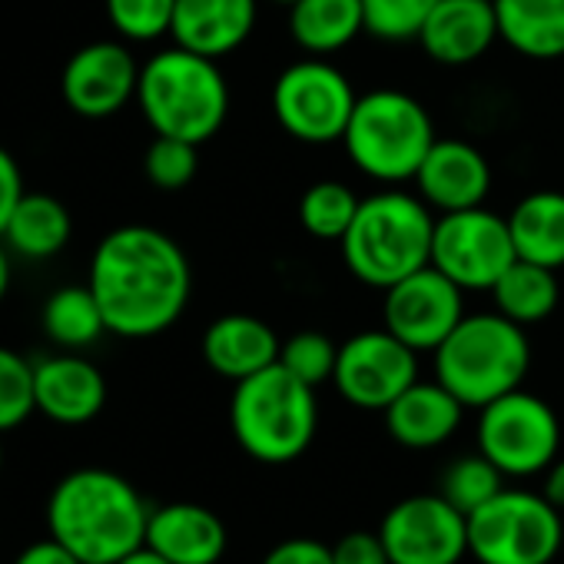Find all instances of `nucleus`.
Here are the masks:
<instances>
[{
  "instance_id": "1",
  "label": "nucleus",
  "mask_w": 564,
  "mask_h": 564,
  "mask_svg": "<svg viewBox=\"0 0 564 564\" xmlns=\"http://www.w3.org/2000/svg\"><path fill=\"white\" fill-rule=\"evenodd\" d=\"M107 333L150 339L166 333L186 310L193 269L173 236L153 226H120L107 232L90 259V279Z\"/></svg>"
},
{
  "instance_id": "2",
  "label": "nucleus",
  "mask_w": 564,
  "mask_h": 564,
  "mask_svg": "<svg viewBox=\"0 0 564 564\" xmlns=\"http://www.w3.org/2000/svg\"><path fill=\"white\" fill-rule=\"evenodd\" d=\"M150 508L110 468H77L47 498V528L84 564H117L147 544Z\"/></svg>"
},
{
  "instance_id": "3",
  "label": "nucleus",
  "mask_w": 564,
  "mask_h": 564,
  "mask_svg": "<svg viewBox=\"0 0 564 564\" xmlns=\"http://www.w3.org/2000/svg\"><path fill=\"white\" fill-rule=\"evenodd\" d=\"M435 216L422 196L382 189L359 203V213L339 239L349 272L372 290H389L399 279L432 262Z\"/></svg>"
},
{
  "instance_id": "4",
  "label": "nucleus",
  "mask_w": 564,
  "mask_h": 564,
  "mask_svg": "<svg viewBox=\"0 0 564 564\" xmlns=\"http://www.w3.org/2000/svg\"><path fill=\"white\" fill-rule=\"evenodd\" d=\"M137 104L156 137L206 143L229 117V87L213 57L186 47L153 54L140 67Z\"/></svg>"
},
{
  "instance_id": "5",
  "label": "nucleus",
  "mask_w": 564,
  "mask_h": 564,
  "mask_svg": "<svg viewBox=\"0 0 564 564\" xmlns=\"http://www.w3.org/2000/svg\"><path fill=\"white\" fill-rule=\"evenodd\" d=\"M229 425L239 448L265 465L300 458L319 429L316 389L300 382L279 362L236 382L229 402Z\"/></svg>"
},
{
  "instance_id": "6",
  "label": "nucleus",
  "mask_w": 564,
  "mask_h": 564,
  "mask_svg": "<svg viewBox=\"0 0 564 564\" xmlns=\"http://www.w3.org/2000/svg\"><path fill=\"white\" fill-rule=\"evenodd\" d=\"M432 356L435 379L465 409H485L488 402L521 389L531 366L524 326L511 323L498 310L465 316Z\"/></svg>"
},
{
  "instance_id": "7",
  "label": "nucleus",
  "mask_w": 564,
  "mask_h": 564,
  "mask_svg": "<svg viewBox=\"0 0 564 564\" xmlns=\"http://www.w3.org/2000/svg\"><path fill=\"white\" fill-rule=\"evenodd\" d=\"M435 140L438 137L429 110L412 94L382 87L359 97L343 147L356 170L369 180L405 183L415 180Z\"/></svg>"
},
{
  "instance_id": "8",
  "label": "nucleus",
  "mask_w": 564,
  "mask_h": 564,
  "mask_svg": "<svg viewBox=\"0 0 564 564\" xmlns=\"http://www.w3.org/2000/svg\"><path fill=\"white\" fill-rule=\"evenodd\" d=\"M557 511L544 495L501 488L468 514V554L478 564H551L564 541Z\"/></svg>"
},
{
  "instance_id": "9",
  "label": "nucleus",
  "mask_w": 564,
  "mask_h": 564,
  "mask_svg": "<svg viewBox=\"0 0 564 564\" xmlns=\"http://www.w3.org/2000/svg\"><path fill=\"white\" fill-rule=\"evenodd\" d=\"M359 94L349 77L323 57L296 61L272 87V113L300 143L326 147L346 137Z\"/></svg>"
},
{
  "instance_id": "10",
  "label": "nucleus",
  "mask_w": 564,
  "mask_h": 564,
  "mask_svg": "<svg viewBox=\"0 0 564 564\" xmlns=\"http://www.w3.org/2000/svg\"><path fill=\"white\" fill-rule=\"evenodd\" d=\"M478 412V452L505 478L551 468L561 445V425L544 399L514 389Z\"/></svg>"
},
{
  "instance_id": "11",
  "label": "nucleus",
  "mask_w": 564,
  "mask_h": 564,
  "mask_svg": "<svg viewBox=\"0 0 564 564\" xmlns=\"http://www.w3.org/2000/svg\"><path fill=\"white\" fill-rule=\"evenodd\" d=\"M518 259L508 216L485 206L438 213L432 232V265L465 293L491 290L498 275Z\"/></svg>"
},
{
  "instance_id": "12",
  "label": "nucleus",
  "mask_w": 564,
  "mask_h": 564,
  "mask_svg": "<svg viewBox=\"0 0 564 564\" xmlns=\"http://www.w3.org/2000/svg\"><path fill=\"white\" fill-rule=\"evenodd\" d=\"M419 379V352L389 329L356 333L339 346L333 386L366 412H386Z\"/></svg>"
},
{
  "instance_id": "13",
  "label": "nucleus",
  "mask_w": 564,
  "mask_h": 564,
  "mask_svg": "<svg viewBox=\"0 0 564 564\" xmlns=\"http://www.w3.org/2000/svg\"><path fill=\"white\" fill-rule=\"evenodd\" d=\"M382 319L415 352H435L465 319V290L429 262L386 290Z\"/></svg>"
},
{
  "instance_id": "14",
  "label": "nucleus",
  "mask_w": 564,
  "mask_h": 564,
  "mask_svg": "<svg viewBox=\"0 0 564 564\" xmlns=\"http://www.w3.org/2000/svg\"><path fill=\"white\" fill-rule=\"evenodd\" d=\"M379 538L392 564H458L468 554V514L442 495H412L392 505Z\"/></svg>"
},
{
  "instance_id": "15",
  "label": "nucleus",
  "mask_w": 564,
  "mask_h": 564,
  "mask_svg": "<svg viewBox=\"0 0 564 564\" xmlns=\"http://www.w3.org/2000/svg\"><path fill=\"white\" fill-rule=\"evenodd\" d=\"M140 67L133 54L117 41H97L80 47L61 77V94L77 117L104 120L137 100Z\"/></svg>"
},
{
  "instance_id": "16",
  "label": "nucleus",
  "mask_w": 564,
  "mask_h": 564,
  "mask_svg": "<svg viewBox=\"0 0 564 564\" xmlns=\"http://www.w3.org/2000/svg\"><path fill=\"white\" fill-rule=\"evenodd\" d=\"M419 196L435 213H458L481 206L491 193V166L468 140H435L415 180Z\"/></svg>"
},
{
  "instance_id": "17",
  "label": "nucleus",
  "mask_w": 564,
  "mask_h": 564,
  "mask_svg": "<svg viewBox=\"0 0 564 564\" xmlns=\"http://www.w3.org/2000/svg\"><path fill=\"white\" fill-rule=\"evenodd\" d=\"M495 41H501L495 0H438L419 34L422 51L445 67L475 64Z\"/></svg>"
},
{
  "instance_id": "18",
  "label": "nucleus",
  "mask_w": 564,
  "mask_h": 564,
  "mask_svg": "<svg viewBox=\"0 0 564 564\" xmlns=\"http://www.w3.org/2000/svg\"><path fill=\"white\" fill-rule=\"evenodd\" d=\"M34 399L57 425H87L107 405V379L84 356H54L34 366Z\"/></svg>"
},
{
  "instance_id": "19",
  "label": "nucleus",
  "mask_w": 564,
  "mask_h": 564,
  "mask_svg": "<svg viewBox=\"0 0 564 564\" xmlns=\"http://www.w3.org/2000/svg\"><path fill=\"white\" fill-rule=\"evenodd\" d=\"M259 18V0H176L170 37L203 57H226L239 51Z\"/></svg>"
},
{
  "instance_id": "20",
  "label": "nucleus",
  "mask_w": 564,
  "mask_h": 564,
  "mask_svg": "<svg viewBox=\"0 0 564 564\" xmlns=\"http://www.w3.org/2000/svg\"><path fill=\"white\" fill-rule=\"evenodd\" d=\"M226 524L216 511L173 501L150 511L147 547H153L170 564H216L226 554Z\"/></svg>"
},
{
  "instance_id": "21",
  "label": "nucleus",
  "mask_w": 564,
  "mask_h": 564,
  "mask_svg": "<svg viewBox=\"0 0 564 564\" xmlns=\"http://www.w3.org/2000/svg\"><path fill=\"white\" fill-rule=\"evenodd\" d=\"M465 405L435 379L422 382L415 379L389 409H386V429L402 448H438L445 445L458 425H462Z\"/></svg>"
},
{
  "instance_id": "22",
  "label": "nucleus",
  "mask_w": 564,
  "mask_h": 564,
  "mask_svg": "<svg viewBox=\"0 0 564 564\" xmlns=\"http://www.w3.org/2000/svg\"><path fill=\"white\" fill-rule=\"evenodd\" d=\"M279 349H282V343L269 329V323H262L256 316H242V313L219 316L203 333L206 366L229 382H242V379L275 366Z\"/></svg>"
},
{
  "instance_id": "23",
  "label": "nucleus",
  "mask_w": 564,
  "mask_h": 564,
  "mask_svg": "<svg viewBox=\"0 0 564 564\" xmlns=\"http://www.w3.org/2000/svg\"><path fill=\"white\" fill-rule=\"evenodd\" d=\"M498 37L528 61L564 57V0H495Z\"/></svg>"
},
{
  "instance_id": "24",
  "label": "nucleus",
  "mask_w": 564,
  "mask_h": 564,
  "mask_svg": "<svg viewBox=\"0 0 564 564\" xmlns=\"http://www.w3.org/2000/svg\"><path fill=\"white\" fill-rule=\"evenodd\" d=\"M508 229L518 259L561 269L564 265V193L534 189L508 213Z\"/></svg>"
},
{
  "instance_id": "25",
  "label": "nucleus",
  "mask_w": 564,
  "mask_h": 564,
  "mask_svg": "<svg viewBox=\"0 0 564 564\" xmlns=\"http://www.w3.org/2000/svg\"><path fill=\"white\" fill-rule=\"evenodd\" d=\"M70 232H74L70 209L57 196L24 193L0 239L8 242L11 252L24 259H51L70 242Z\"/></svg>"
},
{
  "instance_id": "26",
  "label": "nucleus",
  "mask_w": 564,
  "mask_h": 564,
  "mask_svg": "<svg viewBox=\"0 0 564 564\" xmlns=\"http://www.w3.org/2000/svg\"><path fill=\"white\" fill-rule=\"evenodd\" d=\"M362 31V0H296L290 8V37L313 57L349 47Z\"/></svg>"
},
{
  "instance_id": "27",
  "label": "nucleus",
  "mask_w": 564,
  "mask_h": 564,
  "mask_svg": "<svg viewBox=\"0 0 564 564\" xmlns=\"http://www.w3.org/2000/svg\"><path fill=\"white\" fill-rule=\"evenodd\" d=\"M488 293L495 300V310L518 326L544 323L557 310V300H561L554 269L528 262V259H514Z\"/></svg>"
},
{
  "instance_id": "28",
  "label": "nucleus",
  "mask_w": 564,
  "mask_h": 564,
  "mask_svg": "<svg viewBox=\"0 0 564 564\" xmlns=\"http://www.w3.org/2000/svg\"><path fill=\"white\" fill-rule=\"evenodd\" d=\"M41 326L61 349H87L107 333V319L90 286H64L51 293L41 313Z\"/></svg>"
},
{
  "instance_id": "29",
  "label": "nucleus",
  "mask_w": 564,
  "mask_h": 564,
  "mask_svg": "<svg viewBox=\"0 0 564 564\" xmlns=\"http://www.w3.org/2000/svg\"><path fill=\"white\" fill-rule=\"evenodd\" d=\"M359 203L362 199L346 183L319 180L300 199V223L310 236L326 239V242H339L346 236V229L352 226Z\"/></svg>"
},
{
  "instance_id": "30",
  "label": "nucleus",
  "mask_w": 564,
  "mask_h": 564,
  "mask_svg": "<svg viewBox=\"0 0 564 564\" xmlns=\"http://www.w3.org/2000/svg\"><path fill=\"white\" fill-rule=\"evenodd\" d=\"M505 488V475L481 455H462L455 458L442 475V498H448L462 514H471L485 501H491Z\"/></svg>"
},
{
  "instance_id": "31",
  "label": "nucleus",
  "mask_w": 564,
  "mask_h": 564,
  "mask_svg": "<svg viewBox=\"0 0 564 564\" xmlns=\"http://www.w3.org/2000/svg\"><path fill=\"white\" fill-rule=\"evenodd\" d=\"M336 362H339V346L329 336L313 333V329L290 336L279 349V366L313 389H319L323 382H333Z\"/></svg>"
},
{
  "instance_id": "32",
  "label": "nucleus",
  "mask_w": 564,
  "mask_h": 564,
  "mask_svg": "<svg viewBox=\"0 0 564 564\" xmlns=\"http://www.w3.org/2000/svg\"><path fill=\"white\" fill-rule=\"evenodd\" d=\"M34 412V366L14 349L0 346V435L24 425Z\"/></svg>"
},
{
  "instance_id": "33",
  "label": "nucleus",
  "mask_w": 564,
  "mask_h": 564,
  "mask_svg": "<svg viewBox=\"0 0 564 564\" xmlns=\"http://www.w3.org/2000/svg\"><path fill=\"white\" fill-rule=\"evenodd\" d=\"M438 0H362L366 8V34L379 41H419L429 14Z\"/></svg>"
},
{
  "instance_id": "34",
  "label": "nucleus",
  "mask_w": 564,
  "mask_h": 564,
  "mask_svg": "<svg viewBox=\"0 0 564 564\" xmlns=\"http://www.w3.org/2000/svg\"><path fill=\"white\" fill-rule=\"evenodd\" d=\"M176 0H107V18L123 41L150 44L173 28Z\"/></svg>"
},
{
  "instance_id": "35",
  "label": "nucleus",
  "mask_w": 564,
  "mask_h": 564,
  "mask_svg": "<svg viewBox=\"0 0 564 564\" xmlns=\"http://www.w3.org/2000/svg\"><path fill=\"white\" fill-rule=\"evenodd\" d=\"M196 166H199L196 143L176 140V137H156L143 156L147 180L163 193H176V189L189 186L196 176Z\"/></svg>"
},
{
  "instance_id": "36",
  "label": "nucleus",
  "mask_w": 564,
  "mask_h": 564,
  "mask_svg": "<svg viewBox=\"0 0 564 564\" xmlns=\"http://www.w3.org/2000/svg\"><path fill=\"white\" fill-rule=\"evenodd\" d=\"M333 564H392V557L379 534L352 531L333 544Z\"/></svg>"
},
{
  "instance_id": "37",
  "label": "nucleus",
  "mask_w": 564,
  "mask_h": 564,
  "mask_svg": "<svg viewBox=\"0 0 564 564\" xmlns=\"http://www.w3.org/2000/svg\"><path fill=\"white\" fill-rule=\"evenodd\" d=\"M262 564H333V544H323L316 538H290L279 541Z\"/></svg>"
},
{
  "instance_id": "38",
  "label": "nucleus",
  "mask_w": 564,
  "mask_h": 564,
  "mask_svg": "<svg viewBox=\"0 0 564 564\" xmlns=\"http://www.w3.org/2000/svg\"><path fill=\"white\" fill-rule=\"evenodd\" d=\"M24 193L28 189H24V176H21L18 160L0 147V232H4V226H8V219H11V213Z\"/></svg>"
},
{
  "instance_id": "39",
  "label": "nucleus",
  "mask_w": 564,
  "mask_h": 564,
  "mask_svg": "<svg viewBox=\"0 0 564 564\" xmlns=\"http://www.w3.org/2000/svg\"><path fill=\"white\" fill-rule=\"evenodd\" d=\"M14 564H84L74 551H67L57 538H41V541H34V544H28L18 557H14Z\"/></svg>"
},
{
  "instance_id": "40",
  "label": "nucleus",
  "mask_w": 564,
  "mask_h": 564,
  "mask_svg": "<svg viewBox=\"0 0 564 564\" xmlns=\"http://www.w3.org/2000/svg\"><path fill=\"white\" fill-rule=\"evenodd\" d=\"M544 498L557 508H564V458H554L544 478Z\"/></svg>"
},
{
  "instance_id": "41",
  "label": "nucleus",
  "mask_w": 564,
  "mask_h": 564,
  "mask_svg": "<svg viewBox=\"0 0 564 564\" xmlns=\"http://www.w3.org/2000/svg\"><path fill=\"white\" fill-rule=\"evenodd\" d=\"M117 564H170V561H166V557H160L153 547H147V544H143L140 551L127 554V557H123V561H117Z\"/></svg>"
},
{
  "instance_id": "42",
  "label": "nucleus",
  "mask_w": 564,
  "mask_h": 564,
  "mask_svg": "<svg viewBox=\"0 0 564 564\" xmlns=\"http://www.w3.org/2000/svg\"><path fill=\"white\" fill-rule=\"evenodd\" d=\"M11 290V256H8V246H0V303H4Z\"/></svg>"
},
{
  "instance_id": "43",
  "label": "nucleus",
  "mask_w": 564,
  "mask_h": 564,
  "mask_svg": "<svg viewBox=\"0 0 564 564\" xmlns=\"http://www.w3.org/2000/svg\"><path fill=\"white\" fill-rule=\"evenodd\" d=\"M272 4H282V8H293L296 0H272Z\"/></svg>"
},
{
  "instance_id": "44",
  "label": "nucleus",
  "mask_w": 564,
  "mask_h": 564,
  "mask_svg": "<svg viewBox=\"0 0 564 564\" xmlns=\"http://www.w3.org/2000/svg\"><path fill=\"white\" fill-rule=\"evenodd\" d=\"M0 468H4V445H0Z\"/></svg>"
}]
</instances>
